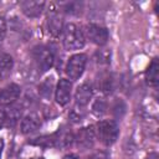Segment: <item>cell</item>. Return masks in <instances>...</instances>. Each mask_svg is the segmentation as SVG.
I'll use <instances>...</instances> for the list:
<instances>
[{
  "instance_id": "6da1fadb",
  "label": "cell",
  "mask_w": 159,
  "mask_h": 159,
  "mask_svg": "<svg viewBox=\"0 0 159 159\" xmlns=\"http://www.w3.org/2000/svg\"><path fill=\"white\" fill-rule=\"evenodd\" d=\"M63 46L66 50H80L84 46V34L76 24H67L63 29Z\"/></svg>"
},
{
  "instance_id": "7a4b0ae2",
  "label": "cell",
  "mask_w": 159,
  "mask_h": 159,
  "mask_svg": "<svg viewBox=\"0 0 159 159\" xmlns=\"http://www.w3.org/2000/svg\"><path fill=\"white\" fill-rule=\"evenodd\" d=\"M97 135L103 144L111 145L117 140L118 125L113 120H102L97 125Z\"/></svg>"
},
{
  "instance_id": "3957f363",
  "label": "cell",
  "mask_w": 159,
  "mask_h": 159,
  "mask_svg": "<svg viewBox=\"0 0 159 159\" xmlns=\"http://www.w3.org/2000/svg\"><path fill=\"white\" fill-rule=\"evenodd\" d=\"M86 62H87V57L83 53H77L71 56L66 66V72L68 77L72 80H78L84 71Z\"/></svg>"
},
{
  "instance_id": "277c9868",
  "label": "cell",
  "mask_w": 159,
  "mask_h": 159,
  "mask_svg": "<svg viewBox=\"0 0 159 159\" xmlns=\"http://www.w3.org/2000/svg\"><path fill=\"white\" fill-rule=\"evenodd\" d=\"M34 58L37 63V67L41 70V72L48 71L52 67L53 61H55L52 51L45 46H40L34 50Z\"/></svg>"
},
{
  "instance_id": "5b68a950",
  "label": "cell",
  "mask_w": 159,
  "mask_h": 159,
  "mask_svg": "<svg viewBox=\"0 0 159 159\" xmlns=\"http://www.w3.org/2000/svg\"><path fill=\"white\" fill-rule=\"evenodd\" d=\"M86 35L87 37L96 45H104L107 41H108V31L99 26V25H96V24H89L87 25L86 27Z\"/></svg>"
},
{
  "instance_id": "8992f818",
  "label": "cell",
  "mask_w": 159,
  "mask_h": 159,
  "mask_svg": "<svg viewBox=\"0 0 159 159\" xmlns=\"http://www.w3.org/2000/svg\"><path fill=\"white\" fill-rule=\"evenodd\" d=\"M94 139H96V132H94V128L92 125L80 129L78 133L76 134V137L73 138V140H76L77 145L82 149L91 148L94 143Z\"/></svg>"
},
{
  "instance_id": "52a82bcc",
  "label": "cell",
  "mask_w": 159,
  "mask_h": 159,
  "mask_svg": "<svg viewBox=\"0 0 159 159\" xmlns=\"http://www.w3.org/2000/svg\"><path fill=\"white\" fill-rule=\"evenodd\" d=\"M71 93H72V83L65 78L60 80L57 88H56V93H55L56 102L61 106L67 104L71 99Z\"/></svg>"
},
{
  "instance_id": "ba28073f",
  "label": "cell",
  "mask_w": 159,
  "mask_h": 159,
  "mask_svg": "<svg viewBox=\"0 0 159 159\" xmlns=\"http://www.w3.org/2000/svg\"><path fill=\"white\" fill-rule=\"evenodd\" d=\"M20 87L15 83H11L4 87L0 91V106H11L20 96Z\"/></svg>"
},
{
  "instance_id": "9c48e42d",
  "label": "cell",
  "mask_w": 159,
  "mask_h": 159,
  "mask_svg": "<svg viewBox=\"0 0 159 159\" xmlns=\"http://www.w3.org/2000/svg\"><path fill=\"white\" fill-rule=\"evenodd\" d=\"M20 7L22 12L27 17H37L41 15L43 7H45V1L40 0H25L20 2Z\"/></svg>"
},
{
  "instance_id": "30bf717a",
  "label": "cell",
  "mask_w": 159,
  "mask_h": 159,
  "mask_svg": "<svg viewBox=\"0 0 159 159\" xmlns=\"http://www.w3.org/2000/svg\"><path fill=\"white\" fill-rule=\"evenodd\" d=\"M41 125V119L36 113L26 114L21 120V132L24 134H30L36 132Z\"/></svg>"
},
{
  "instance_id": "8fae6325",
  "label": "cell",
  "mask_w": 159,
  "mask_h": 159,
  "mask_svg": "<svg viewBox=\"0 0 159 159\" xmlns=\"http://www.w3.org/2000/svg\"><path fill=\"white\" fill-rule=\"evenodd\" d=\"M91 98H92V87H91V84L83 83V84H81V86L76 89L75 99H76L77 106H80V107L87 106V104L89 103Z\"/></svg>"
},
{
  "instance_id": "7c38bea8",
  "label": "cell",
  "mask_w": 159,
  "mask_h": 159,
  "mask_svg": "<svg viewBox=\"0 0 159 159\" xmlns=\"http://www.w3.org/2000/svg\"><path fill=\"white\" fill-rule=\"evenodd\" d=\"M48 30L52 35L57 36L62 31V17L55 9L48 12Z\"/></svg>"
},
{
  "instance_id": "4fadbf2b",
  "label": "cell",
  "mask_w": 159,
  "mask_h": 159,
  "mask_svg": "<svg viewBox=\"0 0 159 159\" xmlns=\"http://www.w3.org/2000/svg\"><path fill=\"white\" fill-rule=\"evenodd\" d=\"M52 137H53V145L61 147V148H66V147L71 145V143L73 140L71 132H68L66 129H60L58 132L52 134Z\"/></svg>"
},
{
  "instance_id": "5bb4252c",
  "label": "cell",
  "mask_w": 159,
  "mask_h": 159,
  "mask_svg": "<svg viewBox=\"0 0 159 159\" xmlns=\"http://www.w3.org/2000/svg\"><path fill=\"white\" fill-rule=\"evenodd\" d=\"M12 66H14V61L10 55L6 53L0 55V81H4L11 73Z\"/></svg>"
},
{
  "instance_id": "9a60e30c",
  "label": "cell",
  "mask_w": 159,
  "mask_h": 159,
  "mask_svg": "<svg viewBox=\"0 0 159 159\" xmlns=\"http://www.w3.org/2000/svg\"><path fill=\"white\" fill-rule=\"evenodd\" d=\"M158 81H159V65H158V60L154 58L147 70V82L150 86L157 87Z\"/></svg>"
},
{
  "instance_id": "2e32d148",
  "label": "cell",
  "mask_w": 159,
  "mask_h": 159,
  "mask_svg": "<svg viewBox=\"0 0 159 159\" xmlns=\"http://www.w3.org/2000/svg\"><path fill=\"white\" fill-rule=\"evenodd\" d=\"M20 114H21V108L16 106H11L5 111V124L14 125L19 120Z\"/></svg>"
},
{
  "instance_id": "e0dca14e",
  "label": "cell",
  "mask_w": 159,
  "mask_h": 159,
  "mask_svg": "<svg viewBox=\"0 0 159 159\" xmlns=\"http://www.w3.org/2000/svg\"><path fill=\"white\" fill-rule=\"evenodd\" d=\"M52 89H53V81L52 78H46L41 86H40V93L45 97V98H50L51 94H52Z\"/></svg>"
},
{
  "instance_id": "ac0fdd59",
  "label": "cell",
  "mask_w": 159,
  "mask_h": 159,
  "mask_svg": "<svg viewBox=\"0 0 159 159\" xmlns=\"http://www.w3.org/2000/svg\"><path fill=\"white\" fill-rule=\"evenodd\" d=\"M106 108H107L106 102H104L102 98H98V99L94 102V104H93V107H92V111H93L97 116H101V114H103V113L106 112Z\"/></svg>"
},
{
  "instance_id": "d6986e66",
  "label": "cell",
  "mask_w": 159,
  "mask_h": 159,
  "mask_svg": "<svg viewBox=\"0 0 159 159\" xmlns=\"http://www.w3.org/2000/svg\"><path fill=\"white\" fill-rule=\"evenodd\" d=\"M5 34H6V22L4 17H0V42L4 40Z\"/></svg>"
},
{
  "instance_id": "ffe728a7",
  "label": "cell",
  "mask_w": 159,
  "mask_h": 159,
  "mask_svg": "<svg viewBox=\"0 0 159 159\" xmlns=\"http://www.w3.org/2000/svg\"><path fill=\"white\" fill-rule=\"evenodd\" d=\"M87 159H108V157H107V154L103 153V152H96V153L91 154Z\"/></svg>"
},
{
  "instance_id": "44dd1931",
  "label": "cell",
  "mask_w": 159,
  "mask_h": 159,
  "mask_svg": "<svg viewBox=\"0 0 159 159\" xmlns=\"http://www.w3.org/2000/svg\"><path fill=\"white\" fill-rule=\"evenodd\" d=\"M5 124V111L0 108V127Z\"/></svg>"
},
{
  "instance_id": "7402d4cb",
  "label": "cell",
  "mask_w": 159,
  "mask_h": 159,
  "mask_svg": "<svg viewBox=\"0 0 159 159\" xmlns=\"http://www.w3.org/2000/svg\"><path fill=\"white\" fill-rule=\"evenodd\" d=\"M145 159H159V155H158L157 153H152V154H149Z\"/></svg>"
},
{
  "instance_id": "603a6c76",
  "label": "cell",
  "mask_w": 159,
  "mask_h": 159,
  "mask_svg": "<svg viewBox=\"0 0 159 159\" xmlns=\"http://www.w3.org/2000/svg\"><path fill=\"white\" fill-rule=\"evenodd\" d=\"M63 159H80L76 154H68V155H66Z\"/></svg>"
},
{
  "instance_id": "cb8c5ba5",
  "label": "cell",
  "mask_w": 159,
  "mask_h": 159,
  "mask_svg": "<svg viewBox=\"0 0 159 159\" xmlns=\"http://www.w3.org/2000/svg\"><path fill=\"white\" fill-rule=\"evenodd\" d=\"M2 149H4V140H2V139H0V157H1Z\"/></svg>"
},
{
  "instance_id": "d4e9b609",
  "label": "cell",
  "mask_w": 159,
  "mask_h": 159,
  "mask_svg": "<svg viewBox=\"0 0 159 159\" xmlns=\"http://www.w3.org/2000/svg\"><path fill=\"white\" fill-rule=\"evenodd\" d=\"M34 159H42V158H34Z\"/></svg>"
}]
</instances>
